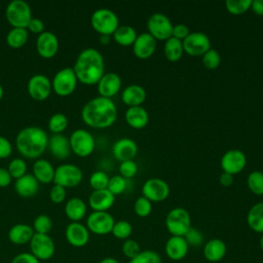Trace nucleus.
<instances>
[{
	"instance_id": "47",
	"label": "nucleus",
	"mask_w": 263,
	"mask_h": 263,
	"mask_svg": "<svg viewBox=\"0 0 263 263\" xmlns=\"http://www.w3.org/2000/svg\"><path fill=\"white\" fill-rule=\"evenodd\" d=\"M121 251L122 254L124 255V257H126L127 259H133L136 256H138L141 253V247L138 243V241H136L135 239L132 238H127L123 241L122 246H121Z\"/></svg>"
},
{
	"instance_id": "33",
	"label": "nucleus",
	"mask_w": 263,
	"mask_h": 263,
	"mask_svg": "<svg viewBox=\"0 0 263 263\" xmlns=\"http://www.w3.org/2000/svg\"><path fill=\"white\" fill-rule=\"evenodd\" d=\"M137 36L136 29L129 25H119L112 35L114 41L121 46H133Z\"/></svg>"
},
{
	"instance_id": "45",
	"label": "nucleus",
	"mask_w": 263,
	"mask_h": 263,
	"mask_svg": "<svg viewBox=\"0 0 263 263\" xmlns=\"http://www.w3.org/2000/svg\"><path fill=\"white\" fill-rule=\"evenodd\" d=\"M127 187V180L121 177L120 175L113 176L109 179L108 187L107 189L113 194V195H118L121 194L125 191Z\"/></svg>"
},
{
	"instance_id": "12",
	"label": "nucleus",
	"mask_w": 263,
	"mask_h": 263,
	"mask_svg": "<svg viewBox=\"0 0 263 263\" xmlns=\"http://www.w3.org/2000/svg\"><path fill=\"white\" fill-rule=\"evenodd\" d=\"M115 220L108 212H91L86 219V227L89 232L97 235L111 233Z\"/></svg>"
},
{
	"instance_id": "60",
	"label": "nucleus",
	"mask_w": 263,
	"mask_h": 263,
	"mask_svg": "<svg viewBox=\"0 0 263 263\" xmlns=\"http://www.w3.org/2000/svg\"><path fill=\"white\" fill-rule=\"evenodd\" d=\"M259 246H260V249L263 252V233L261 234V237H260V240H259Z\"/></svg>"
},
{
	"instance_id": "50",
	"label": "nucleus",
	"mask_w": 263,
	"mask_h": 263,
	"mask_svg": "<svg viewBox=\"0 0 263 263\" xmlns=\"http://www.w3.org/2000/svg\"><path fill=\"white\" fill-rule=\"evenodd\" d=\"M66 195H67V191L66 188L60 185L54 184L50 190H49V197L50 200L54 203H61L66 199Z\"/></svg>"
},
{
	"instance_id": "41",
	"label": "nucleus",
	"mask_w": 263,
	"mask_h": 263,
	"mask_svg": "<svg viewBox=\"0 0 263 263\" xmlns=\"http://www.w3.org/2000/svg\"><path fill=\"white\" fill-rule=\"evenodd\" d=\"M12 179H18L27 174V163L21 157H15L10 160L7 167Z\"/></svg>"
},
{
	"instance_id": "6",
	"label": "nucleus",
	"mask_w": 263,
	"mask_h": 263,
	"mask_svg": "<svg viewBox=\"0 0 263 263\" xmlns=\"http://www.w3.org/2000/svg\"><path fill=\"white\" fill-rule=\"evenodd\" d=\"M166 230L173 236H184L191 226V217L184 208L172 209L165 217Z\"/></svg>"
},
{
	"instance_id": "48",
	"label": "nucleus",
	"mask_w": 263,
	"mask_h": 263,
	"mask_svg": "<svg viewBox=\"0 0 263 263\" xmlns=\"http://www.w3.org/2000/svg\"><path fill=\"white\" fill-rule=\"evenodd\" d=\"M138 173V164L133 160H125L119 164V175L126 180L134 178Z\"/></svg>"
},
{
	"instance_id": "54",
	"label": "nucleus",
	"mask_w": 263,
	"mask_h": 263,
	"mask_svg": "<svg viewBox=\"0 0 263 263\" xmlns=\"http://www.w3.org/2000/svg\"><path fill=\"white\" fill-rule=\"evenodd\" d=\"M27 30L39 35L42 32H44V23L38 17H32L28 24Z\"/></svg>"
},
{
	"instance_id": "21",
	"label": "nucleus",
	"mask_w": 263,
	"mask_h": 263,
	"mask_svg": "<svg viewBox=\"0 0 263 263\" xmlns=\"http://www.w3.org/2000/svg\"><path fill=\"white\" fill-rule=\"evenodd\" d=\"M189 251V246L184 236H173L167 238L164 245V252L168 259L172 261L183 260Z\"/></svg>"
},
{
	"instance_id": "25",
	"label": "nucleus",
	"mask_w": 263,
	"mask_h": 263,
	"mask_svg": "<svg viewBox=\"0 0 263 263\" xmlns=\"http://www.w3.org/2000/svg\"><path fill=\"white\" fill-rule=\"evenodd\" d=\"M203 257L212 263L220 262L224 259L227 253L226 243L220 238H212L203 245Z\"/></svg>"
},
{
	"instance_id": "18",
	"label": "nucleus",
	"mask_w": 263,
	"mask_h": 263,
	"mask_svg": "<svg viewBox=\"0 0 263 263\" xmlns=\"http://www.w3.org/2000/svg\"><path fill=\"white\" fill-rule=\"evenodd\" d=\"M36 50L41 58H44V59L53 58L59 50L58 36L50 31L42 32L37 37Z\"/></svg>"
},
{
	"instance_id": "22",
	"label": "nucleus",
	"mask_w": 263,
	"mask_h": 263,
	"mask_svg": "<svg viewBox=\"0 0 263 263\" xmlns=\"http://www.w3.org/2000/svg\"><path fill=\"white\" fill-rule=\"evenodd\" d=\"M138 153V146L130 138H121L112 146L113 156L120 162L133 160Z\"/></svg>"
},
{
	"instance_id": "40",
	"label": "nucleus",
	"mask_w": 263,
	"mask_h": 263,
	"mask_svg": "<svg viewBox=\"0 0 263 263\" xmlns=\"http://www.w3.org/2000/svg\"><path fill=\"white\" fill-rule=\"evenodd\" d=\"M33 230L35 233L48 234L52 228V220L45 214L38 215L33 221Z\"/></svg>"
},
{
	"instance_id": "53",
	"label": "nucleus",
	"mask_w": 263,
	"mask_h": 263,
	"mask_svg": "<svg viewBox=\"0 0 263 263\" xmlns=\"http://www.w3.org/2000/svg\"><path fill=\"white\" fill-rule=\"evenodd\" d=\"M12 152V145L10 141L3 137L0 136V159H5L7 158Z\"/></svg>"
},
{
	"instance_id": "8",
	"label": "nucleus",
	"mask_w": 263,
	"mask_h": 263,
	"mask_svg": "<svg viewBox=\"0 0 263 263\" xmlns=\"http://www.w3.org/2000/svg\"><path fill=\"white\" fill-rule=\"evenodd\" d=\"M69 142L71 151L79 157L89 156L96 148L93 136L84 128L75 129L69 137Z\"/></svg>"
},
{
	"instance_id": "58",
	"label": "nucleus",
	"mask_w": 263,
	"mask_h": 263,
	"mask_svg": "<svg viewBox=\"0 0 263 263\" xmlns=\"http://www.w3.org/2000/svg\"><path fill=\"white\" fill-rule=\"evenodd\" d=\"M99 263H119V261L112 257H106V258H103Z\"/></svg>"
},
{
	"instance_id": "37",
	"label": "nucleus",
	"mask_w": 263,
	"mask_h": 263,
	"mask_svg": "<svg viewBox=\"0 0 263 263\" xmlns=\"http://www.w3.org/2000/svg\"><path fill=\"white\" fill-rule=\"evenodd\" d=\"M111 233H112V235L115 238L121 239V240H125V239L129 238V236L132 235V233H133V226L126 220L115 221Z\"/></svg>"
},
{
	"instance_id": "32",
	"label": "nucleus",
	"mask_w": 263,
	"mask_h": 263,
	"mask_svg": "<svg viewBox=\"0 0 263 263\" xmlns=\"http://www.w3.org/2000/svg\"><path fill=\"white\" fill-rule=\"evenodd\" d=\"M248 226L257 233H263V201L255 203L247 214Z\"/></svg>"
},
{
	"instance_id": "29",
	"label": "nucleus",
	"mask_w": 263,
	"mask_h": 263,
	"mask_svg": "<svg viewBox=\"0 0 263 263\" xmlns=\"http://www.w3.org/2000/svg\"><path fill=\"white\" fill-rule=\"evenodd\" d=\"M14 189L15 192L22 197H32L38 192L39 182L32 174H26L15 180Z\"/></svg>"
},
{
	"instance_id": "49",
	"label": "nucleus",
	"mask_w": 263,
	"mask_h": 263,
	"mask_svg": "<svg viewBox=\"0 0 263 263\" xmlns=\"http://www.w3.org/2000/svg\"><path fill=\"white\" fill-rule=\"evenodd\" d=\"M184 238L189 247H199L203 242L202 233L194 227H191L187 231V233L184 235Z\"/></svg>"
},
{
	"instance_id": "14",
	"label": "nucleus",
	"mask_w": 263,
	"mask_h": 263,
	"mask_svg": "<svg viewBox=\"0 0 263 263\" xmlns=\"http://www.w3.org/2000/svg\"><path fill=\"white\" fill-rule=\"evenodd\" d=\"M182 43L184 52L191 57H201L212 48L209 36L202 32H190Z\"/></svg>"
},
{
	"instance_id": "11",
	"label": "nucleus",
	"mask_w": 263,
	"mask_h": 263,
	"mask_svg": "<svg viewBox=\"0 0 263 263\" xmlns=\"http://www.w3.org/2000/svg\"><path fill=\"white\" fill-rule=\"evenodd\" d=\"M30 253L39 261H46L52 258L55 252V245L49 234L34 233L29 242Z\"/></svg>"
},
{
	"instance_id": "9",
	"label": "nucleus",
	"mask_w": 263,
	"mask_h": 263,
	"mask_svg": "<svg viewBox=\"0 0 263 263\" xmlns=\"http://www.w3.org/2000/svg\"><path fill=\"white\" fill-rule=\"evenodd\" d=\"M82 179V170L73 163H63L54 168L53 183L65 188H71L79 185Z\"/></svg>"
},
{
	"instance_id": "26",
	"label": "nucleus",
	"mask_w": 263,
	"mask_h": 263,
	"mask_svg": "<svg viewBox=\"0 0 263 263\" xmlns=\"http://www.w3.org/2000/svg\"><path fill=\"white\" fill-rule=\"evenodd\" d=\"M147 97L146 90L139 84H130L121 91V100L128 107L142 106Z\"/></svg>"
},
{
	"instance_id": "57",
	"label": "nucleus",
	"mask_w": 263,
	"mask_h": 263,
	"mask_svg": "<svg viewBox=\"0 0 263 263\" xmlns=\"http://www.w3.org/2000/svg\"><path fill=\"white\" fill-rule=\"evenodd\" d=\"M219 181H220V184L224 187H229L232 185L233 183V176L228 174V173H222L219 177Z\"/></svg>"
},
{
	"instance_id": "19",
	"label": "nucleus",
	"mask_w": 263,
	"mask_h": 263,
	"mask_svg": "<svg viewBox=\"0 0 263 263\" xmlns=\"http://www.w3.org/2000/svg\"><path fill=\"white\" fill-rule=\"evenodd\" d=\"M156 49V40L148 33H141L133 44V52L140 60H147L153 55Z\"/></svg>"
},
{
	"instance_id": "35",
	"label": "nucleus",
	"mask_w": 263,
	"mask_h": 263,
	"mask_svg": "<svg viewBox=\"0 0 263 263\" xmlns=\"http://www.w3.org/2000/svg\"><path fill=\"white\" fill-rule=\"evenodd\" d=\"M29 38V31L26 28H11L6 35V43L11 48L24 46Z\"/></svg>"
},
{
	"instance_id": "3",
	"label": "nucleus",
	"mask_w": 263,
	"mask_h": 263,
	"mask_svg": "<svg viewBox=\"0 0 263 263\" xmlns=\"http://www.w3.org/2000/svg\"><path fill=\"white\" fill-rule=\"evenodd\" d=\"M49 137L39 126H26L15 138V146L21 155L30 159H38L48 146Z\"/></svg>"
},
{
	"instance_id": "44",
	"label": "nucleus",
	"mask_w": 263,
	"mask_h": 263,
	"mask_svg": "<svg viewBox=\"0 0 263 263\" xmlns=\"http://www.w3.org/2000/svg\"><path fill=\"white\" fill-rule=\"evenodd\" d=\"M129 263H162V260L158 253L152 250H144L129 260Z\"/></svg>"
},
{
	"instance_id": "43",
	"label": "nucleus",
	"mask_w": 263,
	"mask_h": 263,
	"mask_svg": "<svg viewBox=\"0 0 263 263\" xmlns=\"http://www.w3.org/2000/svg\"><path fill=\"white\" fill-rule=\"evenodd\" d=\"M201 61L206 69L215 70L221 64V55L216 49L210 48L206 52H204L201 55Z\"/></svg>"
},
{
	"instance_id": "31",
	"label": "nucleus",
	"mask_w": 263,
	"mask_h": 263,
	"mask_svg": "<svg viewBox=\"0 0 263 263\" xmlns=\"http://www.w3.org/2000/svg\"><path fill=\"white\" fill-rule=\"evenodd\" d=\"M65 214L72 222H79L85 217L87 206L80 197H72L65 204Z\"/></svg>"
},
{
	"instance_id": "27",
	"label": "nucleus",
	"mask_w": 263,
	"mask_h": 263,
	"mask_svg": "<svg viewBox=\"0 0 263 263\" xmlns=\"http://www.w3.org/2000/svg\"><path fill=\"white\" fill-rule=\"evenodd\" d=\"M34 230L31 225L25 223H17L11 226L8 231V239L16 246L29 243L34 235Z\"/></svg>"
},
{
	"instance_id": "7",
	"label": "nucleus",
	"mask_w": 263,
	"mask_h": 263,
	"mask_svg": "<svg viewBox=\"0 0 263 263\" xmlns=\"http://www.w3.org/2000/svg\"><path fill=\"white\" fill-rule=\"evenodd\" d=\"M78 79L72 67H66L59 70L51 79L52 90L61 97H67L74 92Z\"/></svg>"
},
{
	"instance_id": "15",
	"label": "nucleus",
	"mask_w": 263,
	"mask_h": 263,
	"mask_svg": "<svg viewBox=\"0 0 263 263\" xmlns=\"http://www.w3.org/2000/svg\"><path fill=\"white\" fill-rule=\"evenodd\" d=\"M27 88L33 100L44 101L52 91L51 80L44 74H35L29 79Z\"/></svg>"
},
{
	"instance_id": "51",
	"label": "nucleus",
	"mask_w": 263,
	"mask_h": 263,
	"mask_svg": "<svg viewBox=\"0 0 263 263\" xmlns=\"http://www.w3.org/2000/svg\"><path fill=\"white\" fill-rule=\"evenodd\" d=\"M189 34H190V31H189V28L186 25L177 24V25L173 26L172 37L183 41Z\"/></svg>"
},
{
	"instance_id": "30",
	"label": "nucleus",
	"mask_w": 263,
	"mask_h": 263,
	"mask_svg": "<svg viewBox=\"0 0 263 263\" xmlns=\"http://www.w3.org/2000/svg\"><path fill=\"white\" fill-rule=\"evenodd\" d=\"M33 176L37 179L39 183L42 184H49L50 182H53L54 177V167L45 158H38L33 163Z\"/></svg>"
},
{
	"instance_id": "10",
	"label": "nucleus",
	"mask_w": 263,
	"mask_h": 263,
	"mask_svg": "<svg viewBox=\"0 0 263 263\" xmlns=\"http://www.w3.org/2000/svg\"><path fill=\"white\" fill-rule=\"evenodd\" d=\"M173 24L171 20L163 13L156 12L150 15L147 22L148 33L155 39L165 41L172 37Z\"/></svg>"
},
{
	"instance_id": "2",
	"label": "nucleus",
	"mask_w": 263,
	"mask_h": 263,
	"mask_svg": "<svg viewBox=\"0 0 263 263\" xmlns=\"http://www.w3.org/2000/svg\"><path fill=\"white\" fill-rule=\"evenodd\" d=\"M73 70L79 82L93 85L105 74V63L102 53L93 48H84L76 58Z\"/></svg>"
},
{
	"instance_id": "38",
	"label": "nucleus",
	"mask_w": 263,
	"mask_h": 263,
	"mask_svg": "<svg viewBox=\"0 0 263 263\" xmlns=\"http://www.w3.org/2000/svg\"><path fill=\"white\" fill-rule=\"evenodd\" d=\"M67 126L68 118L64 113H54L48 119V128L52 134H62Z\"/></svg>"
},
{
	"instance_id": "16",
	"label": "nucleus",
	"mask_w": 263,
	"mask_h": 263,
	"mask_svg": "<svg viewBox=\"0 0 263 263\" xmlns=\"http://www.w3.org/2000/svg\"><path fill=\"white\" fill-rule=\"evenodd\" d=\"M220 164L224 173L234 176L243 171L247 165V157L242 151L238 149H231L222 155Z\"/></svg>"
},
{
	"instance_id": "4",
	"label": "nucleus",
	"mask_w": 263,
	"mask_h": 263,
	"mask_svg": "<svg viewBox=\"0 0 263 263\" xmlns=\"http://www.w3.org/2000/svg\"><path fill=\"white\" fill-rule=\"evenodd\" d=\"M90 25L101 36H112L119 27V18L111 9L99 8L95 10L90 16Z\"/></svg>"
},
{
	"instance_id": "42",
	"label": "nucleus",
	"mask_w": 263,
	"mask_h": 263,
	"mask_svg": "<svg viewBox=\"0 0 263 263\" xmlns=\"http://www.w3.org/2000/svg\"><path fill=\"white\" fill-rule=\"evenodd\" d=\"M109 179V176L105 172L96 171L89 177V185L93 190L107 189Z\"/></svg>"
},
{
	"instance_id": "52",
	"label": "nucleus",
	"mask_w": 263,
	"mask_h": 263,
	"mask_svg": "<svg viewBox=\"0 0 263 263\" xmlns=\"http://www.w3.org/2000/svg\"><path fill=\"white\" fill-rule=\"evenodd\" d=\"M11 263H40V261L30 252H24L14 256Z\"/></svg>"
},
{
	"instance_id": "5",
	"label": "nucleus",
	"mask_w": 263,
	"mask_h": 263,
	"mask_svg": "<svg viewBox=\"0 0 263 263\" xmlns=\"http://www.w3.org/2000/svg\"><path fill=\"white\" fill-rule=\"evenodd\" d=\"M5 17L12 28H26L32 16L30 5L24 0H12L5 8Z\"/></svg>"
},
{
	"instance_id": "20",
	"label": "nucleus",
	"mask_w": 263,
	"mask_h": 263,
	"mask_svg": "<svg viewBox=\"0 0 263 263\" xmlns=\"http://www.w3.org/2000/svg\"><path fill=\"white\" fill-rule=\"evenodd\" d=\"M97 88L101 97L111 99L119 92L121 88V78L115 72L105 73L97 83Z\"/></svg>"
},
{
	"instance_id": "1",
	"label": "nucleus",
	"mask_w": 263,
	"mask_h": 263,
	"mask_svg": "<svg viewBox=\"0 0 263 263\" xmlns=\"http://www.w3.org/2000/svg\"><path fill=\"white\" fill-rule=\"evenodd\" d=\"M81 118L92 128H107L116 121L117 108L112 99L99 96L82 107Z\"/></svg>"
},
{
	"instance_id": "17",
	"label": "nucleus",
	"mask_w": 263,
	"mask_h": 263,
	"mask_svg": "<svg viewBox=\"0 0 263 263\" xmlns=\"http://www.w3.org/2000/svg\"><path fill=\"white\" fill-rule=\"evenodd\" d=\"M65 236L69 245L75 248H82L89 241L90 232L86 225L80 222H71L65 230Z\"/></svg>"
},
{
	"instance_id": "23",
	"label": "nucleus",
	"mask_w": 263,
	"mask_h": 263,
	"mask_svg": "<svg viewBox=\"0 0 263 263\" xmlns=\"http://www.w3.org/2000/svg\"><path fill=\"white\" fill-rule=\"evenodd\" d=\"M115 201L113 195L108 189L92 190L88 197V205L93 212H108Z\"/></svg>"
},
{
	"instance_id": "56",
	"label": "nucleus",
	"mask_w": 263,
	"mask_h": 263,
	"mask_svg": "<svg viewBox=\"0 0 263 263\" xmlns=\"http://www.w3.org/2000/svg\"><path fill=\"white\" fill-rule=\"evenodd\" d=\"M250 9H252L255 14L263 16V0H253Z\"/></svg>"
},
{
	"instance_id": "36",
	"label": "nucleus",
	"mask_w": 263,
	"mask_h": 263,
	"mask_svg": "<svg viewBox=\"0 0 263 263\" xmlns=\"http://www.w3.org/2000/svg\"><path fill=\"white\" fill-rule=\"evenodd\" d=\"M249 190L256 195H263V172L253 171L247 178Z\"/></svg>"
},
{
	"instance_id": "24",
	"label": "nucleus",
	"mask_w": 263,
	"mask_h": 263,
	"mask_svg": "<svg viewBox=\"0 0 263 263\" xmlns=\"http://www.w3.org/2000/svg\"><path fill=\"white\" fill-rule=\"evenodd\" d=\"M50 153L58 159H66L70 156L71 147L69 138L63 134H52L48 140V146Z\"/></svg>"
},
{
	"instance_id": "61",
	"label": "nucleus",
	"mask_w": 263,
	"mask_h": 263,
	"mask_svg": "<svg viewBox=\"0 0 263 263\" xmlns=\"http://www.w3.org/2000/svg\"><path fill=\"white\" fill-rule=\"evenodd\" d=\"M3 93H4V90H3V87H2V85L0 84V101H1V99L3 98Z\"/></svg>"
},
{
	"instance_id": "55",
	"label": "nucleus",
	"mask_w": 263,
	"mask_h": 263,
	"mask_svg": "<svg viewBox=\"0 0 263 263\" xmlns=\"http://www.w3.org/2000/svg\"><path fill=\"white\" fill-rule=\"evenodd\" d=\"M12 181V177L10 176L7 168L0 167V187L8 186Z\"/></svg>"
},
{
	"instance_id": "13",
	"label": "nucleus",
	"mask_w": 263,
	"mask_h": 263,
	"mask_svg": "<svg viewBox=\"0 0 263 263\" xmlns=\"http://www.w3.org/2000/svg\"><path fill=\"white\" fill-rule=\"evenodd\" d=\"M168 184L159 178H150L142 186V194L151 202H160L165 200L170 195Z\"/></svg>"
},
{
	"instance_id": "59",
	"label": "nucleus",
	"mask_w": 263,
	"mask_h": 263,
	"mask_svg": "<svg viewBox=\"0 0 263 263\" xmlns=\"http://www.w3.org/2000/svg\"><path fill=\"white\" fill-rule=\"evenodd\" d=\"M109 39H110V36H105V35H102V36H101V42H102L103 44L109 43Z\"/></svg>"
},
{
	"instance_id": "46",
	"label": "nucleus",
	"mask_w": 263,
	"mask_h": 263,
	"mask_svg": "<svg viewBox=\"0 0 263 263\" xmlns=\"http://www.w3.org/2000/svg\"><path fill=\"white\" fill-rule=\"evenodd\" d=\"M134 211L141 218L148 217L152 212V202L143 195L138 197L134 203Z\"/></svg>"
},
{
	"instance_id": "34",
	"label": "nucleus",
	"mask_w": 263,
	"mask_h": 263,
	"mask_svg": "<svg viewBox=\"0 0 263 263\" xmlns=\"http://www.w3.org/2000/svg\"><path fill=\"white\" fill-rule=\"evenodd\" d=\"M163 53L165 59L168 62L175 63L181 60L184 53L183 49V43L181 40L171 37L167 40L164 41V46H163Z\"/></svg>"
},
{
	"instance_id": "39",
	"label": "nucleus",
	"mask_w": 263,
	"mask_h": 263,
	"mask_svg": "<svg viewBox=\"0 0 263 263\" xmlns=\"http://www.w3.org/2000/svg\"><path fill=\"white\" fill-rule=\"evenodd\" d=\"M252 0H227L225 7L230 14L239 15L251 8Z\"/></svg>"
},
{
	"instance_id": "28",
	"label": "nucleus",
	"mask_w": 263,
	"mask_h": 263,
	"mask_svg": "<svg viewBox=\"0 0 263 263\" xmlns=\"http://www.w3.org/2000/svg\"><path fill=\"white\" fill-rule=\"evenodd\" d=\"M124 118L126 123L135 129L144 128L149 122V114L142 106L128 107L125 111Z\"/></svg>"
}]
</instances>
